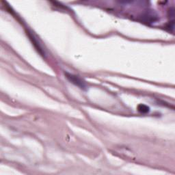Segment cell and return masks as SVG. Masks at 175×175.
<instances>
[{"label":"cell","instance_id":"cell-1","mask_svg":"<svg viewBox=\"0 0 175 175\" xmlns=\"http://www.w3.org/2000/svg\"><path fill=\"white\" fill-rule=\"evenodd\" d=\"M65 75L66 77V78H67L71 83L75 85V86H78L81 89H85L86 88V85L85 84V82L82 80L79 77L68 73H66Z\"/></svg>","mask_w":175,"mask_h":175},{"label":"cell","instance_id":"cell-2","mask_svg":"<svg viewBox=\"0 0 175 175\" xmlns=\"http://www.w3.org/2000/svg\"><path fill=\"white\" fill-rule=\"evenodd\" d=\"M138 110L142 113H146L149 111V108L145 105H139V107H138Z\"/></svg>","mask_w":175,"mask_h":175}]
</instances>
